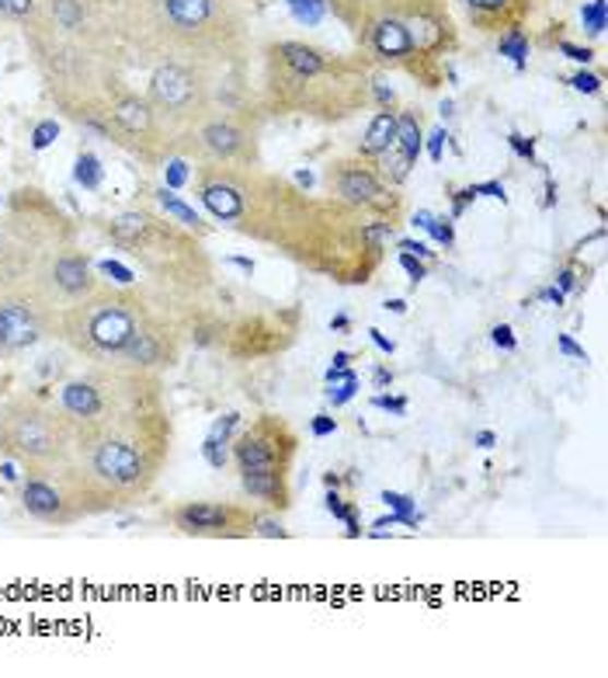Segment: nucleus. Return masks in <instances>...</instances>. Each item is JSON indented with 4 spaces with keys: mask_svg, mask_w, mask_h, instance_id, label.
Here are the masks:
<instances>
[{
    "mask_svg": "<svg viewBox=\"0 0 608 678\" xmlns=\"http://www.w3.org/2000/svg\"><path fill=\"white\" fill-rule=\"evenodd\" d=\"M469 199H477V195H473V188H463V192H455V210H452V216H463Z\"/></svg>",
    "mask_w": 608,
    "mask_h": 678,
    "instance_id": "8fccbe9b",
    "label": "nucleus"
},
{
    "mask_svg": "<svg viewBox=\"0 0 608 678\" xmlns=\"http://www.w3.org/2000/svg\"><path fill=\"white\" fill-rule=\"evenodd\" d=\"M501 56H511L518 67L525 63V56H528V39L522 35V28H508L501 35Z\"/></svg>",
    "mask_w": 608,
    "mask_h": 678,
    "instance_id": "c85d7f7f",
    "label": "nucleus"
},
{
    "mask_svg": "<svg viewBox=\"0 0 608 678\" xmlns=\"http://www.w3.org/2000/svg\"><path fill=\"white\" fill-rule=\"evenodd\" d=\"M56 299L49 293H22L0 299V362L35 348L52 334Z\"/></svg>",
    "mask_w": 608,
    "mask_h": 678,
    "instance_id": "dca6fc26",
    "label": "nucleus"
},
{
    "mask_svg": "<svg viewBox=\"0 0 608 678\" xmlns=\"http://www.w3.org/2000/svg\"><path fill=\"white\" fill-rule=\"evenodd\" d=\"M396 261H401L404 272L410 275V286H414V289H417V282H425V278H428V265H425V258H414V254L401 251V254H396Z\"/></svg>",
    "mask_w": 608,
    "mask_h": 678,
    "instance_id": "72a5a7b5",
    "label": "nucleus"
},
{
    "mask_svg": "<svg viewBox=\"0 0 608 678\" xmlns=\"http://www.w3.org/2000/svg\"><path fill=\"white\" fill-rule=\"evenodd\" d=\"M226 334V348L237 359H261V355L282 352L293 342V331H285L278 324V317H251L240 320L237 328H223Z\"/></svg>",
    "mask_w": 608,
    "mask_h": 678,
    "instance_id": "412c9836",
    "label": "nucleus"
},
{
    "mask_svg": "<svg viewBox=\"0 0 608 678\" xmlns=\"http://www.w3.org/2000/svg\"><path fill=\"white\" fill-rule=\"evenodd\" d=\"M414 226H421V230H428L434 240L445 243V248H452V243H455L452 219H445V216H434V213H417V216H414Z\"/></svg>",
    "mask_w": 608,
    "mask_h": 678,
    "instance_id": "bb28decb",
    "label": "nucleus"
},
{
    "mask_svg": "<svg viewBox=\"0 0 608 678\" xmlns=\"http://www.w3.org/2000/svg\"><path fill=\"white\" fill-rule=\"evenodd\" d=\"M348 362H351V355H348V352H337V355H334V366H331L327 372H341V369H348Z\"/></svg>",
    "mask_w": 608,
    "mask_h": 678,
    "instance_id": "6e6d98bb",
    "label": "nucleus"
},
{
    "mask_svg": "<svg viewBox=\"0 0 608 678\" xmlns=\"http://www.w3.org/2000/svg\"><path fill=\"white\" fill-rule=\"evenodd\" d=\"M557 348L563 352V355H570V359H577V362H587V352L574 342V337H570V334H560L557 337Z\"/></svg>",
    "mask_w": 608,
    "mask_h": 678,
    "instance_id": "ea45409f",
    "label": "nucleus"
},
{
    "mask_svg": "<svg viewBox=\"0 0 608 678\" xmlns=\"http://www.w3.org/2000/svg\"><path fill=\"white\" fill-rule=\"evenodd\" d=\"M46 286H49L56 304L67 307V304H73V299L94 293V289L102 286V282H98V275H94V269H91V258L78 248V243H73V248H67V251H60V254L52 258Z\"/></svg>",
    "mask_w": 608,
    "mask_h": 678,
    "instance_id": "aec40b11",
    "label": "nucleus"
},
{
    "mask_svg": "<svg viewBox=\"0 0 608 678\" xmlns=\"http://www.w3.org/2000/svg\"><path fill=\"white\" fill-rule=\"evenodd\" d=\"M73 178H78V185H84L87 192H98L102 181H105V167H102V160L94 157V154L81 150V154H78V167H73Z\"/></svg>",
    "mask_w": 608,
    "mask_h": 678,
    "instance_id": "393cba45",
    "label": "nucleus"
},
{
    "mask_svg": "<svg viewBox=\"0 0 608 678\" xmlns=\"http://www.w3.org/2000/svg\"><path fill=\"white\" fill-rule=\"evenodd\" d=\"M160 307H175V304H164V299L154 304L146 293L132 286H98L94 293L56 310L52 334L70 352H78L84 362L108 366L122 359L132 337L150 324V317Z\"/></svg>",
    "mask_w": 608,
    "mask_h": 678,
    "instance_id": "6e6552de",
    "label": "nucleus"
},
{
    "mask_svg": "<svg viewBox=\"0 0 608 678\" xmlns=\"http://www.w3.org/2000/svg\"><path fill=\"white\" fill-rule=\"evenodd\" d=\"M383 501L393 508L396 515H417V504H414V498H407V495H396V491H383Z\"/></svg>",
    "mask_w": 608,
    "mask_h": 678,
    "instance_id": "c9c22d12",
    "label": "nucleus"
},
{
    "mask_svg": "<svg viewBox=\"0 0 608 678\" xmlns=\"http://www.w3.org/2000/svg\"><path fill=\"white\" fill-rule=\"evenodd\" d=\"M372 60L313 43L282 39L264 49L258 108L269 116L345 122L372 102Z\"/></svg>",
    "mask_w": 608,
    "mask_h": 678,
    "instance_id": "39448f33",
    "label": "nucleus"
},
{
    "mask_svg": "<svg viewBox=\"0 0 608 678\" xmlns=\"http://www.w3.org/2000/svg\"><path fill=\"white\" fill-rule=\"evenodd\" d=\"M102 272L116 278V286H132V272H129V269H122V265H116V261H105Z\"/></svg>",
    "mask_w": 608,
    "mask_h": 678,
    "instance_id": "a19ab883",
    "label": "nucleus"
},
{
    "mask_svg": "<svg viewBox=\"0 0 608 678\" xmlns=\"http://www.w3.org/2000/svg\"><path fill=\"white\" fill-rule=\"evenodd\" d=\"M310 431L317 439H327V436H334L337 431V418H331V414H317V418L310 421Z\"/></svg>",
    "mask_w": 608,
    "mask_h": 678,
    "instance_id": "58836bf2",
    "label": "nucleus"
},
{
    "mask_svg": "<svg viewBox=\"0 0 608 678\" xmlns=\"http://www.w3.org/2000/svg\"><path fill=\"white\" fill-rule=\"evenodd\" d=\"M157 202H160V210H164L170 219L181 223V226H188V230H192V234H199V237H202V234H208V223H205V216H202V213H195L188 202H181V199L175 195V188H160V192H157Z\"/></svg>",
    "mask_w": 608,
    "mask_h": 678,
    "instance_id": "b1692460",
    "label": "nucleus"
},
{
    "mask_svg": "<svg viewBox=\"0 0 608 678\" xmlns=\"http://www.w3.org/2000/svg\"><path fill=\"white\" fill-rule=\"evenodd\" d=\"M331 11L351 28V35L358 39L362 28L369 22L383 14L393 17H421V14H442L449 11V0H327Z\"/></svg>",
    "mask_w": 608,
    "mask_h": 678,
    "instance_id": "6ab92c4d",
    "label": "nucleus"
},
{
    "mask_svg": "<svg viewBox=\"0 0 608 678\" xmlns=\"http://www.w3.org/2000/svg\"><path fill=\"white\" fill-rule=\"evenodd\" d=\"M251 49L247 0H136V60L243 73Z\"/></svg>",
    "mask_w": 608,
    "mask_h": 678,
    "instance_id": "20e7f679",
    "label": "nucleus"
},
{
    "mask_svg": "<svg viewBox=\"0 0 608 678\" xmlns=\"http://www.w3.org/2000/svg\"><path fill=\"white\" fill-rule=\"evenodd\" d=\"M493 442H498V439H493V431H480V436H477V445L480 449H490Z\"/></svg>",
    "mask_w": 608,
    "mask_h": 678,
    "instance_id": "4d7b16f0",
    "label": "nucleus"
},
{
    "mask_svg": "<svg viewBox=\"0 0 608 678\" xmlns=\"http://www.w3.org/2000/svg\"><path fill=\"white\" fill-rule=\"evenodd\" d=\"M584 17L592 22V32L601 35V28H605V4H601V0H595V4L584 11Z\"/></svg>",
    "mask_w": 608,
    "mask_h": 678,
    "instance_id": "37998d69",
    "label": "nucleus"
},
{
    "mask_svg": "<svg viewBox=\"0 0 608 678\" xmlns=\"http://www.w3.org/2000/svg\"><path fill=\"white\" fill-rule=\"evenodd\" d=\"M393 133H396V111L393 108H379L369 129H366V136L362 143H358V154L355 157H362V160H375V157H383L386 154V146L393 143Z\"/></svg>",
    "mask_w": 608,
    "mask_h": 678,
    "instance_id": "4be33fe9",
    "label": "nucleus"
},
{
    "mask_svg": "<svg viewBox=\"0 0 608 678\" xmlns=\"http://www.w3.org/2000/svg\"><path fill=\"white\" fill-rule=\"evenodd\" d=\"M539 299H546V304H553V307H563V289H539Z\"/></svg>",
    "mask_w": 608,
    "mask_h": 678,
    "instance_id": "864d4df0",
    "label": "nucleus"
},
{
    "mask_svg": "<svg viewBox=\"0 0 608 678\" xmlns=\"http://www.w3.org/2000/svg\"><path fill=\"white\" fill-rule=\"evenodd\" d=\"M386 310H393V313H407V304H404V299H390Z\"/></svg>",
    "mask_w": 608,
    "mask_h": 678,
    "instance_id": "13d9d810",
    "label": "nucleus"
},
{
    "mask_svg": "<svg viewBox=\"0 0 608 678\" xmlns=\"http://www.w3.org/2000/svg\"><path fill=\"white\" fill-rule=\"evenodd\" d=\"M25 39L56 108L81 126L122 87L136 39V0H43Z\"/></svg>",
    "mask_w": 608,
    "mask_h": 678,
    "instance_id": "7ed1b4c3",
    "label": "nucleus"
},
{
    "mask_svg": "<svg viewBox=\"0 0 608 678\" xmlns=\"http://www.w3.org/2000/svg\"><path fill=\"white\" fill-rule=\"evenodd\" d=\"M560 49L570 56V60H577V63H592V49H581V46H570V43H560Z\"/></svg>",
    "mask_w": 608,
    "mask_h": 678,
    "instance_id": "09e8293b",
    "label": "nucleus"
},
{
    "mask_svg": "<svg viewBox=\"0 0 608 678\" xmlns=\"http://www.w3.org/2000/svg\"><path fill=\"white\" fill-rule=\"evenodd\" d=\"M369 337H372V345H379V348H383L386 355H393V348H396V345L390 342V337H386L383 331H375V328H372V331H369Z\"/></svg>",
    "mask_w": 608,
    "mask_h": 678,
    "instance_id": "3c124183",
    "label": "nucleus"
},
{
    "mask_svg": "<svg viewBox=\"0 0 608 678\" xmlns=\"http://www.w3.org/2000/svg\"><path fill=\"white\" fill-rule=\"evenodd\" d=\"M421 150H425V116H421V111H417V108L396 111V133H393V143L386 146V154H383V157H375V160H372L375 175L383 178L390 188H401V185L410 178L417 157H421Z\"/></svg>",
    "mask_w": 608,
    "mask_h": 678,
    "instance_id": "a211bd4d",
    "label": "nucleus"
},
{
    "mask_svg": "<svg viewBox=\"0 0 608 678\" xmlns=\"http://www.w3.org/2000/svg\"><path fill=\"white\" fill-rule=\"evenodd\" d=\"M327 512L334 515V519H341L348 525V536H362V530H358V515H355V508L351 504H345V498H337L334 491L327 495Z\"/></svg>",
    "mask_w": 608,
    "mask_h": 678,
    "instance_id": "c756f323",
    "label": "nucleus"
},
{
    "mask_svg": "<svg viewBox=\"0 0 608 678\" xmlns=\"http://www.w3.org/2000/svg\"><path fill=\"white\" fill-rule=\"evenodd\" d=\"M508 143H511V150H515L518 157H525V160L536 157V146H532V140H525V136H518V133H511Z\"/></svg>",
    "mask_w": 608,
    "mask_h": 678,
    "instance_id": "79ce46f5",
    "label": "nucleus"
},
{
    "mask_svg": "<svg viewBox=\"0 0 608 678\" xmlns=\"http://www.w3.org/2000/svg\"><path fill=\"white\" fill-rule=\"evenodd\" d=\"M490 342L498 345V348H504V352H515L518 348V337H515V331H511L508 324H498L490 331Z\"/></svg>",
    "mask_w": 608,
    "mask_h": 678,
    "instance_id": "e433bc0d",
    "label": "nucleus"
},
{
    "mask_svg": "<svg viewBox=\"0 0 608 678\" xmlns=\"http://www.w3.org/2000/svg\"><path fill=\"white\" fill-rule=\"evenodd\" d=\"M254 536L285 539V536H289V530H282V522L275 519V512H258V522H254Z\"/></svg>",
    "mask_w": 608,
    "mask_h": 678,
    "instance_id": "2f4dec72",
    "label": "nucleus"
},
{
    "mask_svg": "<svg viewBox=\"0 0 608 678\" xmlns=\"http://www.w3.org/2000/svg\"><path fill=\"white\" fill-rule=\"evenodd\" d=\"M0 456L25 474H49L73 460V421L60 404L43 397H11L0 404Z\"/></svg>",
    "mask_w": 608,
    "mask_h": 678,
    "instance_id": "9d476101",
    "label": "nucleus"
},
{
    "mask_svg": "<svg viewBox=\"0 0 608 678\" xmlns=\"http://www.w3.org/2000/svg\"><path fill=\"white\" fill-rule=\"evenodd\" d=\"M237 414H226V418H219L216 425H213V431H208V439H205V445H202V452H205V460H208V466H216V469H223L226 466V460H230V431L237 428Z\"/></svg>",
    "mask_w": 608,
    "mask_h": 678,
    "instance_id": "5701e85b",
    "label": "nucleus"
},
{
    "mask_svg": "<svg viewBox=\"0 0 608 678\" xmlns=\"http://www.w3.org/2000/svg\"><path fill=\"white\" fill-rule=\"evenodd\" d=\"M105 237L157 286L164 304L195 307L216 286V265L202 240L154 210H126L105 219Z\"/></svg>",
    "mask_w": 608,
    "mask_h": 678,
    "instance_id": "423d86ee",
    "label": "nucleus"
},
{
    "mask_svg": "<svg viewBox=\"0 0 608 678\" xmlns=\"http://www.w3.org/2000/svg\"><path fill=\"white\" fill-rule=\"evenodd\" d=\"M320 181H324L331 199L351 205V210H362L369 216L390 219V223L401 219L404 202H401V195H396V188H390L383 178L375 175L372 160H362V157L331 160L324 167V178Z\"/></svg>",
    "mask_w": 608,
    "mask_h": 678,
    "instance_id": "2eb2a0df",
    "label": "nucleus"
},
{
    "mask_svg": "<svg viewBox=\"0 0 608 678\" xmlns=\"http://www.w3.org/2000/svg\"><path fill=\"white\" fill-rule=\"evenodd\" d=\"M261 116L264 111L251 102L216 108L192 133L195 164H261Z\"/></svg>",
    "mask_w": 608,
    "mask_h": 678,
    "instance_id": "4468645a",
    "label": "nucleus"
},
{
    "mask_svg": "<svg viewBox=\"0 0 608 678\" xmlns=\"http://www.w3.org/2000/svg\"><path fill=\"white\" fill-rule=\"evenodd\" d=\"M17 501L35 522L56 525V530L78 525L91 515H105L102 498L91 491L87 480L70 463L49 469V474H25L22 487H17Z\"/></svg>",
    "mask_w": 608,
    "mask_h": 678,
    "instance_id": "ddd939ff",
    "label": "nucleus"
},
{
    "mask_svg": "<svg viewBox=\"0 0 608 678\" xmlns=\"http://www.w3.org/2000/svg\"><path fill=\"white\" fill-rule=\"evenodd\" d=\"M299 449V436L293 425L278 414H261L243 428L230 445V460L240 474L243 495L251 498L261 512H285L293 504V460Z\"/></svg>",
    "mask_w": 608,
    "mask_h": 678,
    "instance_id": "1a4fd4ad",
    "label": "nucleus"
},
{
    "mask_svg": "<svg viewBox=\"0 0 608 678\" xmlns=\"http://www.w3.org/2000/svg\"><path fill=\"white\" fill-rule=\"evenodd\" d=\"M192 181L202 210L216 223L337 286H369L386 258V240L396 234V223L366 219L362 210L331 195H310L261 164H199Z\"/></svg>",
    "mask_w": 608,
    "mask_h": 678,
    "instance_id": "f257e3e1",
    "label": "nucleus"
},
{
    "mask_svg": "<svg viewBox=\"0 0 608 678\" xmlns=\"http://www.w3.org/2000/svg\"><path fill=\"white\" fill-rule=\"evenodd\" d=\"M81 129L122 146L146 167H164L170 157H188V143L157 116L146 94L129 91L126 84L111 91L98 116L84 119Z\"/></svg>",
    "mask_w": 608,
    "mask_h": 678,
    "instance_id": "9b49d317",
    "label": "nucleus"
},
{
    "mask_svg": "<svg viewBox=\"0 0 608 678\" xmlns=\"http://www.w3.org/2000/svg\"><path fill=\"white\" fill-rule=\"evenodd\" d=\"M219 78L223 73L192 63H157L150 73L146 98L157 108V116L188 143V157H192V133L216 108H223Z\"/></svg>",
    "mask_w": 608,
    "mask_h": 678,
    "instance_id": "f8f14e48",
    "label": "nucleus"
},
{
    "mask_svg": "<svg viewBox=\"0 0 608 678\" xmlns=\"http://www.w3.org/2000/svg\"><path fill=\"white\" fill-rule=\"evenodd\" d=\"M396 251H407V254H417V258H431L428 243H421V240H396Z\"/></svg>",
    "mask_w": 608,
    "mask_h": 678,
    "instance_id": "de8ad7c7",
    "label": "nucleus"
},
{
    "mask_svg": "<svg viewBox=\"0 0 608 678\" xmlns=\"http://www.w3.org/2000/svg\"><path fill=\"white\" fill-rule=\"evenodd\" d=\"M164 175H167V188H181V185H188L192 181V167H188V157H170L167 164H164Z\"/></svg>",
    "mask_w": 608,
    "mask_h": 678,
    "instance_id": "7c9ffc66",
    "label": "nucleus"
},
{
    "mask_svg": "<svg viewBox=\"0 0 608 678\" xmlns=\"http://www.w3.org/2000/svg\"><path fill=\"white\" fill-rule=\"evenodd\" d=\"M60 136V122L56 119H46V122H39L35 126V133H32V146L35 150H46V146H52V140Z\"/></svg>",
    "mask_w": 608,
    "mask_h": 678,
    "instance_id": "f704fd0d",
    "label": "nucleus"
},
{
    "mask_svg": "<svg viewBox=\"0 0 608 678\" xmlns=\"http://www.w3.org/2000/svg\"><path fill=\"white\" fill-rule=\"evenodd\" d=\"M463 4L480 17H498L511 11V0H463Z\"/></svg>",
    "mask_w": 608,
    "mask_h": 678,
    "instance_id": "473e14b6",
    "label": "nucleus"
},
{
    "mask_svg": "<svg viewBox=\"0 0 608 678\" xmlns=\"http://www.w3.org/2000/svg\"><path fill=\"white\" fill-rule=\"evenodd\" d=\"M331 331H334V334H348V331H351V320H348L345 313H337V317L331 320Z\"/></svg>",
    "mask_w": 608,
    "mask_h": 678,
    "instance_id": "603ef678",
    "label": "nucleus"
},
{
    "mask_svg": "<svg viewBox=\"0 0 608 678\" xmlns=\"http://www.w3.org/2000/svg\"><path fill=\"white\" fill-rule=\"evenodd\" d=\"M39 8H43V0H0V14L22 25H28L32 17L39 14Z\"/></svg>",
    "mask_w": 608,
    "mask_h": 678,
    "instance_id": "cd10ccee",
    "label": "nucleus"
},
{
    "mask_svg": "<svg viewBox=\"0 0 608 678\" xmlns=\"http://www.w3.org/2000/svg\"><path fill=\"white\" fill-rule=\"evenodd\" d=\"M327 383H331V390H327V401L334 404V407H341V404H348L355 393H358V376L355 372H348V369H341V372H327Z\"/></svg>",
    "mask_w": 608,
    "mask_h": 678,
    "instance_id": "a878e982",
    "label": "nucleus"
},
{
    "mask_svg": "<svg viewBox=\"0 0 608 678\" xmlns=\"http://www.w3.org/2000/svg\"><path fill=\"white\" fill-rule=\"evenodd\" d=\"M94 369L102 380V407L73 425L70 466L102 498L105 512H119L136 504L164 474L175 425L160 372L122 362Z\"/></svg>",
    "mask_w": 608,
    "mask_h": 678,
    "instance_id": "f03ea898",
    "label": "nucleus"
},
{
    "mask_svg": "<svg viewBox=\"0 0 608 678\" xmlns=\"http://www.w3.org/2000/svg\"><path fill=\"white\" fill-rule=\"evenodd\" d=\"M73 243L78 226L60 202L49 199L43 188H14L0 205V299L49 293L46 275L52 258Z\"/></svg>",
    "mask_w": 608,
    "mask_h": 678,
    "instance_id": "0eeeda50",
    "label": "nucleus"
},
{
    "mask_svg": "<svg viewBox=\"0 0 608 678\" xmlns=\"http://www.w3.org/2000/svg\"><path fill=\"white\" fill-rule=\"evenodd\" d=\"M379 411H390V414H396V418H404L407 414V397H386V393H379V397L372 401Z\"/></svg>",
    "mask_w": 608,
    "mask_h": 678,
    "instance_id": "4c0bfd02",
    "label": "nucleus"
},
{
    "mask_svg": "<svg viewBox=\"0 0 608 678\" xmlns=\"http://www.w3.org/2000/svg\"><path fill=\"white\" fill-rule=\"evenodd\" d=\"M230 261H234V265H240V269H243L247 275H251V272H254V261H247V258H230Z\"/></svg>",
    "mask_w": 608,
    "mask_h": 678,
    "instance_id": "bf43d9fd",
    "label": "nucleus"
},
{
    "mask_svg": "<svg viewBox=\"0 0 608 678\" xmlns=\"http://www.w3.org/2000/svg\"><path fill=\"white\" fill-rule=\"evenodd\" d=\"M570 84H574L577 91H584V94H598L601 91V81L595 78V73H577V78L570 81Z\"/></svg>",
    "mask_w": 608,
    "mask_h": 678,
    "instance_id": "c03bdc74",
    "label": "nucleus"
},
{
    "mask_svg": "<svg viewBox=\"0 0 608 678\" xmlns=\"http://www.w3.org/2000/svg\"><path fill=\"white\" fill-rule=\"evenodd\" d=\"M473 188V195H490V199H508L504 195V185H498V181H484V185H469Z\"/></svg>",
    "mask_w": 608,
    "mask_h": 678,
    "instance_id": "a18cd8bd",
    "label": "nucleus"
},
{
    "mask_svg": "<svg viewBox=\"0 0 608 678\" xmlns=\"http://www.w3.org/2000/svg\"><path fill=\"white\" fill-rule=\"evenodd\" d=\"M175 530L184 536H216V539H240V536H254V522L258 512L243 504L230 501H184L170 512Z\"/></svg>",
    "mask_w": 608,
    "mask_h": 678,
    "instance_id": "f3484780",
    "label": "nucleus"
},
{
    "mask_svg": "<svg viewBox=\"0 0 608 678\" xmlns=\"http://www.w3.org/2000/svg\"><path fill=\"white\" fill-rule=\"evenodd\" d=\"M0 205H4V199H0Z\"/></svg>",
    "mask_w": 608,
    "mask_h": 678,
    "instance_id": "052dcab7",
    "label": "nucleus"
},
{
    "mask_svg": "<svg viewBox=\"0 0 608 678\" xmlns=\"http://www.w3.org/2000/svg\"><path fill=\"white\" fill-rule=\"evenodd\" d=\"M372 380H375V386H379V390H386V386L393 383V372H390V369H383V366H379V369H375V376H372Z\"/></svg>",
    "mask_w": 608,
    "mask_h": 678,
    "instance_id": "5fc2aeb1",
    "label": "nucleus"
},
{
    "mask_svg": "<svg viewBox=\"0 0 608 678\" xmlns=\"http://www.w3.org/2000/svg\"><path fill=\"white\" fill-rule=\"evenodd\" d=\"M449 136H445V129H434L431 133V143H428V154H431V160L434 164H442V143H445Z\"/></svg>",
    "mask_w": 608,
    "mask_h": 678,
    "instance_id": "49530a36",
    "label": "nucleus"
}]
</instances>
